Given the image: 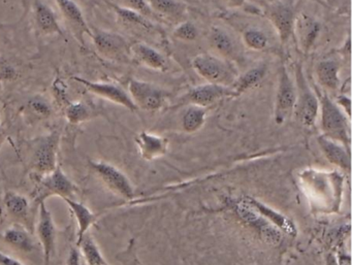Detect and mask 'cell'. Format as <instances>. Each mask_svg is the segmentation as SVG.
Returning a JSON list of instances; mask_svg holds the SVG:
<instances>
[{
	"instance_id": "cell-31",
	"label": "cell",
	"mask_w": 352,
	"mask_h": 265,
	"mask_svg": "<svg viewBox=\"0 0 352 265\" xmlns=\"http://www.w3.org/2000/svg\"><path fill=\"white\" fill-rule=\"evenodd\" d=\"M243 42L247 48L253 51H263L269 46V38L263 30L249 28L243 32Z\"/></svg>"
},
{
	"instance_id": "cell-2",
	"label": "cell",
	"mask_w": 352,
	"mask_h": 265,
	"mask_svg": "<svg viewBox=\"0 0 352 265\" xmlns=\"http://www.w3.org/2000/svg\"><path fill=\"white\" fill-rule=\"evenodd\" d=\"M193 69L210 84L232 87L238 78V71L230 61L217 55L201 53L192 59Z\"/></svg>"
},
{
	"instance_id": "cell-18",
	"label": "cell",
	"mask_w": 352,
	"mask_h": 265,
	"mask_svg": "<svg viewBox=\"0 0 352 265\" xmlns=\"http://www.w3.org/2000/svg\"><path fill=\"white\" fill-rule=\"evenodd\" d=\"M319 32L320 25L310 16L306 14L296 16L292 36H296L302 52L307 53L310 50L318 36Z\"/></svg>"
},
{
	"instance_id": "cell-36",
	"label": "cell",
	"mask_w": 352,
	"mask_h": 265,
	"mask_svg": "<svg viewBox=\"0 0 352 265\" xmlns=\"http://www.w3.org/2000/svg\"><path fill=\"white\" fill-rule=\"evenodd\" d=\"M220 9L232 10L244 5L245 0H214Z\"/></svg>"
},
{
	"instance_id": "cell-33",
	"label": "cell",
	"mask_w": 352,
	"mask_h": 265,
	"mask_svg": "<svg viewBox=\"0 0 352 265\" xmlns=\"http://www.w3.org/2000/svg\"><path fill=\"white\" fill-rule=\"evenodd\" d=\"M174 36L184 42H193L199 36L197 26L190 21L181 22L174 30Z\"/></svg>"
},
{
	"instance_id": "cell-41",
	"label": "cell",
	"mask_w": 352,
	"mask_h": 265,
	"mask_svg": "<svg viewBox=\"0 0 352 265\" xmlns=\"http://www.w3.org/2000/svg\"><path fill=\"white\" fill-rule=\"evenodd\" d=\"M102 1H104V3H107V1H108V0H102Z\"/></svg>"
},
{
	"instance_id": "cell-25",
	"label": "cell",
	"mask_w": 352,
	"mask_h": 265,
	"mask_svg": "<svg viewBox=\"0 0 352 265\" xmlns=\"http://www.w3.org/2000/svg\"><path fill=\"white\" fill-rule=\"evenodd\" d=\"M147 3L154 15L170 21H181L186 14V7L178 0H147Z\"/></svg>"
},
{
	"instance_id": "cell-27",
	"label": "cell",
	"mask_w": 352,
	"mask_h": 265,
	"mask_svg": "<svg viewBox=\"0 0 352 265\" xmlns=\"http://www.w3.org/2000/svg\"><path fill=\"white\" fill-rule=\"evenodd\" d=\"M265 75H267V67L265 65H257V67L248 69L243 75L238 76L230 88L234 91L236 97H238L245 92L256 87L265 79Z\"/></svg>"
},
{
	"instance_id": "cell-6",
	"label": "cell",
	"mask_w": 352,
	"mask_h": 265,
	"mask_svg": "<svg viewBox=\"0 0 352 265\" xmlns=\"http://www.w3.org/2000/svg\"><path fill=\"white\" fill-rule=\"evenodd\" d=\"M91 38L96 51L104 58L118 62L131 60V45L120 34L91 27Z\"/></svg>"
},
{
	"instance_id": "cell-9",
	"label": "cell",
	"mask_w": 352,
	"mask_h": 265,
	"mask_svg": "<svg viewBox=\"0 0 352 265\" xmlns=\"http://www.w3.org/2000/svg\"><path fill=\"white\" fill-rule=\"evenodd\" d=\"M129 94L138 110L155 112L164 108L168 94L158 86L141 80L131 79L129 83Z\"/></svg>"
},
{
	"instance_id": "cell-20",
	"label": "cell",
	"mask_w": 352,
	"mask_h": 265,
	"mask_svg": "<svg viewBox=\"0 0 352 265\" xmlns=\"http://www.w3.org/2000/svg\"><path fill=\"white\" fill-rule=\"evenodd\" d=\"M317 143H318L323 155L331 164L338 166L341 170H346V172H350V168H351L350 150H348L342 143L327 139L322 135L317 137Z\"/></svg>"
},
{
	"instance_id": "cell-32",
	"label": "cell",
	"mask_w": 352,
	"mask_h": 265,
	"mask_svg": "<svg viewBox=\"0 0 352 265\" xmlns=\"http://www.w3.org/2000/svg\"><path fill=\"white\" fill-rule=\"evenodd\" d=\"M28 108L30 114L36 118H48L52 114V106L46 98L34 96L28 102Z\"/></svg>"
},
{
	"instance_id": "cell-39",
	"label": "cell",
	"mask_w": 352,
	"mask_h": 265,
	"mask_svg": "<svg viewBox=\"0 0 352 265\" xmlns=\"http://www.w3.org/2000/svg\"><path fill=\"white\" fill-rule=\"evenodd\" d=\"M0 265H25L18 260V259L13 258L5 253L0 252Z\"/></svg>"
},
{
	"instance_id": "cell-34",
	"label": "cell",
	"mask_w": 352,
	"mask_h": 265,
	"mask_svg": "<svg viewBox=\"0 0 352 265\" xmlns=\"http://www.w3.org/2000/svg\"><path fill=\"white\" fill-rule=\"evenodd\" d=\"M119 1H120L122 7L133 10V11L142 14L145 17L151 18L155 16L150 9L147 0H119Z\"/></svg>"
},
{
	"instance_id": "cell-23",
	"label": "cell",
	"mask_w": 352,
	"mask_h": 265,
	"mask_svg": "<svg viewBox=\"0 0 352 265\" xmlns=\"http://www.w3.org/2000/svg\"><path fill=\"white\" fill-rule=\"evenodd\" d=\"M6 209L9 215L16 221L19 222L20 225L30 226L32 221V211H30V203L24 195L20 193L9 191L6 193L3 198Z\"/></svg>"
},
{
	"instance_id": "cell-7",
	"label": "cell",
	"mask_w": 352,
	"mask_h": 265,
	"mask_svg": "<svg viewBox=\"0 0 352 265\" xmlns=\"http://www.w3.org/2000/svg\"><path fill=\"white\" fill-rule=\"evenodd\" d=\"M89 165L92 172L111 192L127 200L135 197L133 183L116 166L104 161H89Z\"/></svg>"
},
{
	"instance_id": "cell-1",
	"label": "cell",
	"mask_w": 352,
	"mask_h": 265,
	"mask_svg": "<svg viewBox=\"0 0 352 265\" xmlns=\"http://www.w3.org/2000/svg\"><path fill=\"white\" fill-rule=\"evenodd\" d=\"M316 92L319 102V115L322 135L345 146L350 150L351 146V132H350V119L336 104L335 100L329 97L324 92Z\"/></svg>"
},
{
	"instance_id": "cell-15",
	"label": "cell",
	"mask_w": 352,
	"mask_h": 265,
	"mask_svg": "<svg viewBox=\"0 0 352 265\" xmlns=\"http://www.w3.org/2000/svg\"><path fill=\"white\" fill-rule=\"evenodd\" d=\"M65 21L69 22L72 30L76 32L78 40L84 44V34L91 38V27L88 25L83 12L74 0H55Z\"/></svg>"
},
{
	"instance_id": "cell-4",
	"label": "cell",
	"mask_w": 352,
	"mask_h": 265,
	"mask_svg": "<svg viewBox=\"0 0 352 265\" xmlns=\"http://www.w3.org/2000/svg\"><path fill=\"white\" fill-rule=\"evenodd\" d=\"M36 176H38V184L34 190V198L38 205L45 203L49 197L74 198L77 194L78 187L59 166L49 174Z\"/></svg>"
},
{
	"instance_id": "cell-22",
	"label": "cell",
	"mask_w": 352,
	"mask_h": 265,
	"mask_svg": "<svg viewBox=\"0 0 352 265\" xmlns=\"http://www.w3.org/2000/svg\"><path fill=\"white\" fill-rule=\"evenodd\" d=\"M317 83L322 89L336 93L340 89V65L333 59L319 61L315 67Z\"/></svg>"
},
{
	"instance_id": "cell-12",
	"label": "cell",
	"mask_w": 352,
	"mask_h": 265,
	"mask_svg": "<svg viewBox=\"0 0 352 265\" xmlns=\"http://www.w3.org/2000/svg\"><path fill=\"white\" fill-rule=\"evenodd\" d=\"M267 19L277 32L280 42L286 44L294 36L296 13L292 5L286 3H276L269 7L267 11Z\"/></svg>"
},
{
	"instance_id": "cell-13",
	"label": "cell",
	"mask_w": 352,
	"mask_h": 265,
	"mask_svg": "<svg viewBox=\"0 0 352 265\" xmlns=\"http://www.w3.org/2000/svg\"><path fill=\"white\" fill-rule=\"evenodd\" d=\"M36 234L43 246L44 253V265H51L53 255L55 252V231L54 221L52 214L47 207L46 203L38 205V218L36 224Z\"/></svg>"
},
{
	"instance_id": "cell-28",
	"label": "cell",
	"mask_w": 352,
	"mask_h": 265,
	"mask_svg": "<svg viewBox=\"0 0 352 265\" xmlns=\"http://www.w3.org/2000/svg\"><path fill=\"white\" fill-rule=\"evenodd\" d=\"M65 118L71 124L78 125L88 122L98 116L96 106L85 102H69L65 108Z\"/></svg>"
},
{
	"instance_id": "cell-24",
	"label": "cell",
	"mask_w": 352,
	"mask_h": 265,
	"mask_svg": "<svg viewBox=\"0 0 352 265\" xmlns=\"http://www.w3.org/2000/svg\"><path fill=\"white\" fill-rule=\"evenodd\" d=\"M67 205H69V209L73 211L74 216L78 222V238H77V246L81 242L82 238H84L85 234L88 233L90 228L96 222V214L92 213L90 211L89 207H86L84 203H80V201L75 200L74 198H63Z\"/></svg>"
},
{
	"instance_id": "cell-3",
	"label": "cell",
	"mask_w": 352,
	"mask_h": 265,
	"mask_svg": "<svg viewBox=\"0 0 352 265\" xmlns=\"http://www.w3.org/2000/svg\"><path fill=\"white\" fill-rule=\"evenodd\" d=\"M294 85L296 90V102L294 113L296 120L306 127L313 128L316 124L319 115V102L316 92L311 88L305 77L304 71L300 65L294 69Z\"/></svg>"
},
{
	"instance_id": "cell-21",
	"label": "cell",
	"mask_w": 352,
	"mask_h": 265,
	"mask_svg": "<svg viewBox=\"0 0 352 265\" xmlns=\"http://www.w3.org/2000/svg\"><path fill=\"white\" fill-rule=\"evenodd\" d=\"M106 3L116 14L117 19L122 25L131 30H142L145 32H155V26L150 21L149 18L145 17L142 14L127 9L120 5H116L112 0H108Z\"/></svg>"
},
{
	"instance_id": "cell-19",
	"label": "cell",
	"mask_w": 352,
	"mask_h": 265,
	"mask_svg": "<svg viewBox=\"0 0 352 265\" xmlns=\"http://www.w3.org/2000/svg\"><path fill=\"white\" fill-rule=\"evenodd\" d=\"M135 143L143 159L147 161L166 155L168 150V139L160 135L142 131L135 137Z\"/></svg>"
},
{
	"instance_id": "cell-16",
	"label": "cell",
	"mask_w": 352,
	"mask_h": 265,
	"mask_svg": "<svg viewBox=\"0 0 352 265\" xmlns=\"http://www.w3.org/2000/svg\"><path fill=\"white\" fill-rule=\"evenodd\" d=\"M131 57L135 62L153 71H168V65L166 57L145 43L139 42L131 45Z\"/></svg>"
},
{
	"instance_id": "cell-8",
	"label": "cell",
	"mask_w": 352,
	"mask_h": 265,
	"mask_svg": "<svg viewBox=\"0 0 352 265\" xmlns=\"http://www.w3.org/2000/svg\"><path fill=\"white\" fill-rule=\"evenodd\" d=\"M296 102V90L294 82L288 73L285 65H281L278 77L276 92L274 120L277 125L283 124L294 111Z\"/></svg>"
},
{
	"instance_id": "cell-10",
	"label": "cell",
	"mask_w": 352,
	"mask_h": 265,
	"mask_svg": "<svg viewBox=\"0 0 352 265\" xmlns=\"http://www.w3.org/2000/svg\"><path fill=\"white\" fill-rule=\"evenodd\" d=\"M72 80L81 84L88 91L91 92L92 94L98 96V97L104 98V100H109L113 104L123 106L131 112H137L138 111V108L131 100L129 92L125 91L122 87L116 85V84L106 83V82H92L80 77H73Z\"/></svg>"
},
{
	"instance_id": "cell-35",
	"label": "cell",
	"mask_w": 352,
	"mask_h": 265,
	"mask_svg": "<svg viewBox=\"0 0 352 265\" xmlns=\"http://www.w3.org/2000/svg\"><path fill=\"white\" fill-rule=\"evenodd\" d=\"M53 89H54V96L57 102L65 108L71 102L67 98V92L65 90V84L61 82V80H57L53 85Z\"/></svg>"
},
{
	"instance_id": "cell-29",
	"label": "cell",
	"mask_w": 352,
	"mask_h": 265,
	"mask_svg": "<svg viewBox=\"0 0 352 265\" xmlns=\"http://www.w3.org/2000/svg\"><path fill=\"white\" fill-rule=\"evenodd\" d=\"M208 110L197 106H188L181 117V126L187 133H195L203 128L207 119Z\"/></svg>"
},
{
	"instance_id": "cell-38",
	"label": "cell",
	"mask_w": 352,
	"mask_h": 265,
	"mask_svg": "<svg viewBox=\"0 0 352 265\" xmlns=\"http://www.w3.org/2000/svg\"><path fill=\"white\" fill-rule=\"evenodd\" d=\"M82 261L83 259H82L79 249L72 246L69 256H67V265H82Z\"/></svg>"
},
{
	"instance_id": "cell-37",
	"label": "cell",
	"mask_w": 352,
	"mask_h": 265,
	"mask_svg": "<svg viewBox=\"0 0 352 265\" xmlns=\"http://www.w3.org/2000/svg\"><path fill=\"white\" fill-rule=\"evenodd\" d=\"M335 102L340 106V108L345 113L346 116L351 120V100H350L349 96H339V97L335 100Z\"/></svg>"
},
{
	"instance_id": "cell-14",
	"label": "cell",
	"mask_w": 352,
	"mask_h": 265,
	"mask_svg": "<svg viewBox=\"0 0 352 265\" xmlns=\"http://www.w3.org/2000/svg\"><path fill=\"white\" fill-rule=\"evenodd\" d=\"M209 42L217 56L226 60L238 61L241 58L240 49L234 36L219 26H213L209 34Z\"/></svg>"
},
{
	"instance_id": "cell-11",
	"label": "cell",
	"mask_w": 352,
	"mask_h": 265,
	"mask_svg": "<svg viewBox=\"0 0 352 265\" xmlns=\"http://www.w3.org/2000/svg\"><path fill=\"white\" fill-rule=\"evenodd\" d=\"M228 97H236L232 88L207 83L189 90L181 97L180 104L208 108Z\"/></svg>"
},
{
	"instance_id": "cell-30",
	"label": "cell",
	"mask_w": 352,
	"mask_h": 265,
	"mask_svg": "<svg viewBox=\"0 0 352 265\" xmlns=\"http://www.w3.org/2000/svg\"><path fill=\"white\" fill-rule=\"evenodd\" d=\"M78 248L80 249V253L86 265H108L100 252V246L89 233L84 235L78 244Z\"/></svg>"
},
{
	"instance_id": "cell-17",
	"label": "cell",
	"mask_w": 352,
	"mask_h": 265,
	"mask_svg": "<svg viewBox=\"0 0 352 265\" xmlns=\"http://www.w3.org/2000/svg\"><path fill=\"white\" fill-rule=\"evenodd\" d=\"M34 10V21L40 32L46 36H57L65 38V32L59 25L56 14L42 0H30Z\"/></svg>"
},
{
	"instance_id": "cell-5",
	"label": "cell",
	"mask_w": 352,
	"mask_h": 265,
	"mask_svg": "<svg viewBox=\"0 0 352 265\" xmlns=\"http://www.w3.org/2000/svg\"><path fill=\"white\" fill-rule=\"evenodd\" d=\"M60 133L52 131L38 137L32 148V165L36 176H44L57 168Z\"/></svg>"
},
{
	"instance_id": "cell-40",
	"label": "cell",
	"mask_w": 352,
	"mask_h": 265,
	"mask_svg": "<svg viewBox=\"0 0 352 265\" xmlns=\"http://www.w3.org/2000/svg\"><path fill=\"white\" fill-rule=\"evenodd\" d=\"M325 265H339L338 263L337 257L333 254H329L327 257V262Z\"/></svg>"
},
{
	"instance_id": "cell-26",
	"label": "cell",
	"mask_w": 352,
	"mask_h": 265,
	"mask_svg": "<svg viewBox=\"0 0 352 265\" xmlns=\"http://www.w3.org/2000/svg\"><path fill=\"white\" fill-rule=\"evenodd\" d=\"M3 240L19 252L25 253V254L34 252V240L32 234L24 228V226L15 225L8 228L3 232Z\"/></svg>"
}]
</instances>
